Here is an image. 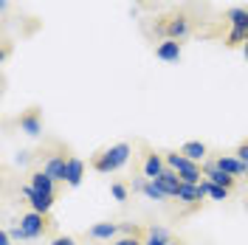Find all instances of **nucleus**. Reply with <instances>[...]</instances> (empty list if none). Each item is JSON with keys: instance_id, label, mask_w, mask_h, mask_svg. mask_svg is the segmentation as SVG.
<instances>
[{"instance_id": "f257e3e1", "label": "nucleus", "mask_w": 248, "mask_h": 245, "mask_svg": "<svg viewBox=\"0 0 248 245\" xmlns=\"http://www.w3.org/2000/svg\"><path fill=\"white\" fill-rule=\"evenodd\" d=\"M130 144H113V147H108L102 155H96V161H93V169L96 172H102V175H110V172H119V169L130 161Z\"/></svg>"}, {"instance_id": "f03ea898", "label": "nucleus", "mask_w": 248, "mask_h": 245, "mask_svg": "<svg viewBox=\"0 0 248 245\" xmlns=\"http://www.w3.org/2000/svg\"><path fill=\"white\" fill-rule=\"evenodd\" d=\"M164 158H167V167L178 172L181 184H201V181H203V169H201V164L189 161L186 155H181V153H167Z\"/></svg>"}, {"instance_id": "7ed1b4c3", "label": "nucleus", "mask_w": 248, "mask_h": 245, "mask_svg": "<svg viewBox=\"0 0 248 245\" xmlns=\"http://www.w3.org/2000/svg\"><path fill=\"white\" fill-rule=\"evenodd\" d=\"M43 231H46V214L29 212L20 217V226L12 231V237L15 240H37V237H43Z\"/></svg>"}, {"instance_id": "20e7f679", "label": "nucleus", "mask_w": 248, "mask_h": 245, "mask_svg": "<svg viewBox=\"0 0 248 245\" xmlns=\"http://www.w3.org/2000/svg\"><path fill=\"white\" fill-rule=\"evenodd\" d=\"M23 198L31 203V212H37V214H48L51 206H54V195H43V192H37L31 184L23 186Z\"/></svg>"}, {"instance_id": "39448f33", "label": "nucleus", "mask_w": 248, "mask_h": 245, "mask_svg": "<svg viewBox=\"0 0 248 245\" xmlns=\"http://www.w3.org/2000/svg\"><path fill=\"white\" fill-rule=\"evenodd\" d=\"M189 31H192V26H189V17L186 15H175V17H170V20L164 23L167 40H184Z\"/></svg>"}, {"instance_id": "423d86ee", "label": "nucleus", "mask_w": 248, "mask_h": 245, "mask_svg": "<svg viewBox=\"0 0 248 245\" xmlns=\"http://www.w3.org/2000/svg\"><path fill=\"white\" fill-rule=\"evenodd\" d=\"M203 178H206V181H212V184H217V186H223V189H232V186H234V175L223 172L215 161L203 164Z\"/></svg>"}, {"instance_id": "0eeeda50", "label": "nucleus", "mask_w": 248, "mask_h": 245, "mask_svg": "<svg viewBox=\"0 0 248 245\" xmlns=\"http://www.w3.org/2000/svg\"><path fill=\"white\" fill-rule=\"evenodd\" d=\"M167 169H170V167H167V158H164V155L150 153L147 158H144V178H147V181H155V178H161Z\"/></svg>"}, {"instance_id": "6e6552de", "label": "nucleus", "mask_w": 248, "mask_h": 245, "mask_svg": "<svg viewBox=\"0 0 248 245\" xmlns=\"http://www.w3.org/2000/svg\"><path fill=\"white\" fill-rule=\"evenodd\" d=\"M17 124H20V130H23L26 136H40V133H43V116H40V110L23 113V116L17 119Z\"/></svg>"}, {"instance_id": "1a4fd4ad", "label": "nucleus", "mask_w": 248, "mask_h": 245, "mask_svg": "<svg viewBox=\"0 0 248 245\" xmlns=\"http://www.w3.org/2000/svg\"><path fill=\"white\" fill-rule=\"evenodd\" d=\"M203 198H206V192H203V181L201 184H181V189H178V200L186 203V206H198Z\"/></svg>"}, {"instance_id": "9d476101", "label": "nucleus", "mask_w": 248, "mask_h": 245, "mask_svg": "<svg viewBox=\"0 0 248 245\" xmlns=\"http://www.w3.org/2000/svg\"><path fill=\"white\" fill-rule=\"evenodd\" d=\"M181 54H184L181 40H164L161 46L155 48V57H158L161 62H178L181 60Z\"/></svg>"}, {"instance_id": "9b49d317", "label": "nucleus", "mask_w": 248, "mask_h": 245, "mask_svg": "<svg viewBox=\"0 0 248 245\" xmlns=\"http://www.w3.org/2000/svg\"><path fill=\"white\" fill-rule=\"evenodd\" d=\"M43 169H46L48 175L57 181V184H65V169H68V158L65 155H51L46 164H43Z\"/></svg>"}, {"instance_id": "f8f14e48", "label": "nucleus", "mask_w": 248, "mask_h": 245, "mask_svg": "<svg viewBox=\"0 0 248 245\" xmlns=\"http://www.w3.org/2000/svg\"><path fill=\"white\" fill-rule=\"evenodd\" d=\"M215 164L223 169V172L234 175V178H240V175H246V172H248V167L237 158V155H220V158H215Z\"/></svg>"}, {"instance_id": "ddd939ff", "label": "nucleus", "mask_w": 248, "mask_h": 245, "mask_svg": "<svg viewBox=\"0 0 248 245\" xmlns=\"http://www.w3.org/2000/svg\"><path fill=\"white\" fill-rule=\"evenodd\" d=\"M155 184L161 186L170 198H178V189H181V178H178V172L175 169H167L161 178H155Z\"/></svg>"}, {"instance_id": "4468645a", "label": "nucleus", "mask_w": 248, "mask_h": 245, "mask_svg": "<svg viewBox=\"0 0 248 245\" xmlns=\"http://www.w3.org/2000/svg\"><path fill=\"white\" fill-rule=\"evenodd\" d=\"M54 184H57V181L48 175L46 169H40V172H34V175H31V186H34L37 192H43V195H57Z\"/></svg>"}, {"instance_id": "2eb2a0df", "label": "nucleus", "mask_w": 248, "mask_h": 245, "mask_svg": "<svg viewBox=\"0 0 248 245\" xmlns=\"http://www.w3.org/2000/svg\"><path fill=\"white\" fill-rule=\"evenodd\" d=\"M85 178V164L79 158H68V169H65V184L68 186H79Z\"/></svg>"}, {"instance_id": "dca6fc26", "label": "nucleus", "mask_w": 248, "mask_h": 245, "mask_svg": "<svg viewBox=\"0 0 248 245\" xmlns=\"http://www.w3.org/2000/svg\"><path fill=\"white\" fill-rule=\"evenodd\" d=\"M206 144L203 141H186L184 147H181V155H186L189 161H195V164H203L206 161Z\"/></svg>"}, {"instance_id": "f3484780", "label": "nucleus", "mask_w": 248, "mask_h": 245, "mask_svg": "<svg viewBox=\"0 0 248 245\" xmlns=\"http://www.w3.org/2000/svg\"><path fill=\"white\" fill-rule=\"evenodd\" d=\"M116 234H119V226L116 223H96V226L88 229V237L91 240H113Z\"/></svg>"}, {"instance_id": "a211bd4d", "label": "nucleus", "mask_w": 248, "mask_h": 245, "mask_svg": "<svg viewBox=\"0 0 248 245\" xmlns=\"http://www.w3.org/2000/svg\"><path fill=\"white\" fill-rule=\"evenodd\" d=\"M172 243V237H170V231L167 229H150L147 231V240H144V245H170Z\"/></svg>"}, {"instance_id": "6ab92c4d", "label": "nucleus", "mask_w": 248, "mask_h": 245, "mask_svg": "<svg viewBox=\"0 0 248 245\" xmlns=\"http://www.w3.org/2000/svg\"><path fill=\"white\" fill-rule=\"evenodd\" d=\"M229 23H232V29H243L248 34V9H232Z\"/></svg>"}, {"instance_id": "aec40b11", "label": "nucleus", "mask_w": 248, "mask_h": 245, "mask_svg": "<svg viewBox=\"0 0 248 245\" xmlns=\"http://www.w3.org/2000/svg\"><path fill=\"white\" fill-rule=\"evenodd\" d=\"M203 192H206V198H212V200H226L229 198V189L212 184V181H206V178H203Z\"/></svg>"}, {"instance_id": "412c9836", "label": "nucleus", "mask_w": 248, "mask_h": 245, "mask_svg": "<svg viewBox=\"0 0 248 245\" xmlns=\"http://www.w3.org/2000/svg\"><path fill=\"white\" fill-rule=\"evenodd\" d=\"M141 192H144V195H147L150 200H167V198H170V195H167V192H164L161 186L155 184V181H144V186H141Z\"/></svg>"}, {"instance_id": "4be33fe9", "label": "nucleus", "mask_w": 248, "mask_h": 245, "mask_svg": "<svg viewBox=\"0 0 248 245\" xmlns=\"http://www.w3.org/2000/svg\"><path fill=\"white\" fill-rule=\"evenodd\" d=\"M248 40V34L243 29H232L229 31V40H226V43H229V46H240V43H246Z\"/></svg>"}, {"instance_id": "5701e85b", "label": "nucleus", "mask_w": 248, "mask_h": 245, "mask_svg": "<svg viewBox=\"0 0 248 245\" xmlns=\"http://www.w3.org/2000/svg\"><path fill=\"white\" fill-rule=\"evenodd\" d=\"M110 192H113V198L119 200V203H124V200H127V195H130V189H127L124 184H113V186H110Z\"/></svg>"}, {"instance_id": "b1692460", "label": "nucleus", "mask_w": 248, "mask_h": 245, "mask_svg": "<svg viewBox=\"0 0 248 245\" xmlns=\"http://www.w3.org/2000/svg\"><path fill=\"white\" fill-rule=\"evenodd\" d=\"M234 155H237V158H240V161L248 167V141H243V144L237 147V153H234Z\"/></svg>"}, {"instance_id": "393cba45", "label": "nucleus", "mask_w": 248, "mask_h": 245, "mask_svg": "<svg viewBox=\"0 0 248 245\" xmlns=\"http://www.w3.org/2000/svg\"><path fill=\"white\" fill-rule=\"evenodd\" d=\"M113 245H144V243H141L139 237H122V240H116Z\"/></svg>"}, {"instance_id": "a878e982", "label": "nucleus", "mask_w": 248, "mask_h": 245, "mask_svg": "<svg viewBox=\"0 0 248 245\" xmlns=\"http://www.w3.org/2000/svg\"><path fill=\"white\" fill-rule=\"evenodd\" d=\"M51 245H77V240H74V237H57Z\"/></svg>"}, {"instance_id": "bb28decb", "label": "nucleus", "mask_w": 248, "mask_h": 245, "mask_svg": "<svg viewBox=\"0 0 248 245\" xmlns=\"http://www.w3.org/2000/svg\"><path fill=\"white\" fill-rule=\"evenodd\" d=\"M0 245H12V231H0Z\"/></svg>"}, {"instance_id": "cd10ccee", "label": "nucleus", "mask_w": 248, "mask_h": 245, "mask_svg": "<svg viewBox=\"0 0 248 245\" xmlns=\"http://www.w3.org/2000/svg\"><path fill=\"white\" fill-rule=\"evenodd\" d=\"M243 54H246V60H248V40H246V46H243Z\"/></svg>"}, {"instance_id": "c85d7f7f", "label": "nucleus", "mask_w": 248, "mask_h": 245, "mask_svg": "<svg viewBox=\"0 0 248 245\" xmlns=\"http://www.w3.org/2000/svg\"><path fill=\"white\" fill-rule=\"evenodd\" d=\"M170 245H178V243H170Z\"/></svg>"}, {"instance_id": "c756f323", "label": "nucleus", "mask_w": 248, "mask_h": 245, "mask_svg": "<svg viewBox=\"0 0 248 245\" xmlns=\"http://www.w3.org/2000/svg\"><path fill=\"white\" fill-rule=\"evenodd\" d=\"M246 178H248V172H246Z\"/></svg>"}]
</instances>
